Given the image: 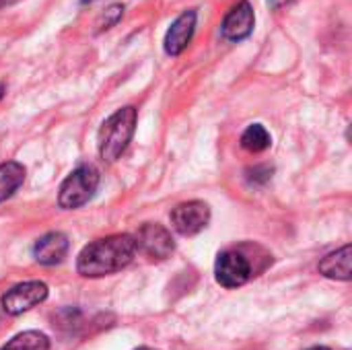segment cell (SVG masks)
Returning <instances> with one entry per match:
<instances>
[{
	"instance_id": "6da1fadb",
	"label": "cell",
	"mask_w": 352,
	"mask_h": 350,
	"mask_svg": "<svg viewBox=\"0 0 352 350\" xmlns=\"http://www.w3.org/2000/svg\"><path fill=\"white\" fill-rule=\"evenodd\" d=\"M136 256L132 235H109L82 248L76 260V270L85 278H101L124 270Z\"/></svg>"
},
{
	"instance_id": "7a4b0ae2",
	"label": "cell",
	"mask_w": 352,
	"mask_h": 350,
	"mask_svg": "<svg viewBox=\"0 0 352 350\" xmlns=\"http://www.w3.org/2000/svg\"><path fill=\"white\" fill-rule=\"evenodd\" d=\"M136 122H138L136 107L126 105L118 109L116 113H111L101 124L99 134H97V149H99V157L105 163H113L124 155V151L134 138Z\"/></svg>"
},
{
	"instance_id": "3957f363",
	"label": "cell",
	"mask_w": 352,
	"mask_h": 350,
	"mask_svg": "<svg viewBox=\"0 0 352 350\" xmlns=\"http://www.w3.org/2000/svg\"><path fill=\"white\" fill-rule=\"evenodd\" d=\"M99 188V171L93 165L76 167L60 186L58 204L64 210H74L87 204Z\"/></svg>"
},
{
	"instance_id": "277c9868",
	"label": "cell",
	"mask_w": 352,
	"mask_h": 350,
	"mask_svg": "<svg viewBox=\"0 0 352 350\" xmlns=\"http://www.w3.org/2000/svg\"><path fill=\"white\" fill-rule=\"evenodd\" d=\"M214 276H217V283L221 287L237 289V287H243L254 274H252L250 260L239 250H225L217 258Z\"/></svg>"
},
{
	"instance_id": "5b68a950",
	"label": "cell",
	"mask_w": 352,
	"mask_h": 350,
	"mask_svg": "<svg viewBox=\"0 0 352 350\" xmlns=\"http://www.w3.org/2000/svg\"><path fill=\"white\" fill-rule=\"evenodd\" d=\"M134 243H136V252L144 254L148 260H167L175 250V241L171 233L159 223L142 225L134 235Z\"/></svg>"
},
{
	"instance_id": "8992f818",
	"label": "cell",
	"mask_w": 352,
	"mask_h": 350,
	"mask_svg": "<svg viewBox=\"0 0 352 350\" xmlns=\"http://www.w3.org/2000/svg\"><path fill=\"white\" fill-rule=\"evenodd\" d=\"M208 223H210V206L202 200L182 202L171 210V225L184 237L198 235L208 227Z\"/></svg>"
},
{
	"instance_id": "52a82bcc",
	"label": "cell",
	"mask_w": 352,
	"mask_h": 350,
	"mask_svg": "<svg viewBox=\"0 0 352 350\" xmlns=\"http://www.w3.org/2000/svg\"><path fill=\"white\" fill-rule=\"evenodd\" d=\"M47 299V285L41 281H29L12 287L2 297V309L8 316H21Z\"/></svg>"
},
{
	"instance_id": "ba28073f",
	"label": "cell",
	"mask_w": 352,
	"mask_h": 350,
	"mask_svg": "<svg viewBox=\"0 0 352 350\" xmlns=\"http://www.w3.org/2000/svg\"><path fill=\"white\" fill-rule=\"evenodd\" d=\"M254 27H256L254 6L248 0H241L235 6H231L229 12L225 14L221 23V35L231 43H239L254 33Z\"/></svg>"
},
{
	"instance_id": "9c48e42d",
	"label": "cell",
	"mask_w": 352,
	"mask_h": 350,
	"mask_svg": "<svg viewBox=\"0 0 352 350\" xmlns=\"http://www.w3.org/2000/svg\"><path fill=\"white\" fill-rule=\"evenodd\" d=\"M196 21H198V12H196V8H190V10H184L169 25L165 39H163V50L167 56L184 54V50L192 43V37L196 33Z\"/></svg>"
},
{
	"instance_id": "30bf717a",
	"label": "cell",
	"mask_w": 352,
	"mask_h": 350,
	"mask_svg": "<svg viewBox=\"0 0 352 350\" xmlns=\"http://www.w3.org/2000/svg\"><path fill=\"white\" fill-rule=\"evenodd\" d=\"M68 254V237L60 231L45 233L33 245V258L41 266H56Z\"/></svg>"
},
{
	"instance_id": "8fae6325",
	"label": "cell",
	"mask_w": 352,
	"mask_h": 350,
	"mask_svg": "<svg viewBox=\"0 0 352 350\" xmlns=\"http://www.w3.org/2000/svg\"><path fill=\"white\" fill-rule=\"evenodd\" d=\"M320 274L332 281H344L349 283L352 276V248L344 245L332 254H328L320 262Z\"/></svg>"
},
{
	"instance_id": "7c38bea8",
	"label": "cell",
	"mask_w": 352,
	"mask_h": 350,
	"mask_svg": "<svg viewBox=\"0 0 352 350\" xmlns=\"http://www.w3.org/2000/svg\"><path fill=\"white\" fill-rule=\"evenodd\" d=\"M25 182V167L16 161L0 165V204L8 200Z\"/></svg>"
},
{
	"instance_id": "4fadbf2b",
	"label": "cell",
	"mask_w": 352,
	"mask_h": 350,
	"mask_svg": "<svg viewBox=\"0 0 352 350\" xmlns=\"http://www.w3.org/2000/svg\"><path fill=\"white\" fill-rule=\"evenodd\" d=\"M0 350H50V340L45 334H41L37 330H29V332L16 334Z\"/></svg>"
},
{
	"instance_id": "5bb4252c",
	"label": "cell",
	"mask_w": 352,
	"mask_h": 350,
	"mask_svg": "<svg viewBox=\"0 0 352 350\" xmlns=\"http://www.w3.org/2000/svg\"><path fill=\"white\" fill-rule=\"evenodd\" d=\"M270 144H272V136H270V132L262 124H252L241 134V146L245 151H250V153H262Z\"/></svg>"
},
{
	"instance_id": "9a60e30c",
	"label": "cell",
	"mask_w": 352,
	"mask_h": 350,
	"mask_svg": "<svg viewBox=\"0 0 352 350\" xmlns=\"http://www.w3.org/2000/svg\"><path fill=\"white\" fill-rule=\"evenodd\" d=\"M124 17V4H111L105 8V12H101V17L97 19V33L109 31L111 27H116Z\"/></svg>"
},
{
	"instance_id": "2e32d148",
	"label": "cell",
	"mask_w": 352,
	"mask_h": 350,
	"mask_svg": "<svg viewBox=\"0 0 352 350\" xmlns=\"http://www.w3.org/2000/svg\"><path fill=\"white\" fill-rule=\"evenodd\" d=\"M248 173H250V179L256 184H266L272 177V169L268 165H258V167L250 169Z\"/></svg>"
},
{
	"instance_id": "e0dca14e",
	"label": "cell",
	"mask_w": 352,
	"mask_h": 350,
	"mask_svg": "<svg viewBox=\"0 0 352 350\" xmlns=\"http://www.w3.org/2000/svg\"><path fill=\"white\" fill-rule=\"evenodd\" d=\"M293 0H268V6L272 8V10H280V8H285V6H289Z\"/></svg>"
},
{
	"instance_id": "ac0fdd59",
	"label": "cell",
	"mask_w": 352,
	"mask_h": 350,
	"mask_svg": "<svg viewBox=\"0 0 352 350\" xmlns=\"http://www.w3.org/2000/svg\"><path fill=\"white\" fill-rule=\"evenodd\" d=\"M14 2H19V0H0V8H6V6H12Z\"/></svg>"
},
{
	"instance_id": "d6986e66",
	"label": "cell",
	"mask_w": 352,
	"mask_h": 350,
	"mask_svg": "<svg viewBox=\"0 0 352 350\" xmlns=\"http://www.w3.org/2000/svg\"><path fill=\"white\" fill-rule=\"evenodd\" d=\"M4 93H6V89H4V85L0 83V101H2V97H4Z\"/></svg>"
},
{
	"instance_id": "ffe728a7",
	"label": "cell",
	"mask_w": 352,
	"mask_h": 350,
	"mask_svg": "<svg viewBox=\"0 0 352 350\" xmlns=\"http://www.w3.org/2000/svg\"><path fill=\"white\" fill-rule=\"evenodd\" d=\"M307 350H330V349H326V347H314V349H307Z\"/></svg>"
},
{
	"instance_id": "44dd1931",
	"label": "cell",
	"mask_w": 352,
	"mask_h": 350,
	"mask_svg": "<svg viewBox=\"0 0 352 350\" xmlns=\"http://www.w3.org/2000/svg\"><path fill=\"white\" fill-rule=\"evenodd\" d=\"M138 350H151V349H138Z\"/></svg>"
}]
</instances>
